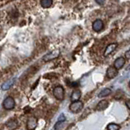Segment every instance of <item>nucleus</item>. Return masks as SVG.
Instances as JSON below:
<instances>
[{"label": "nucleus", "instance_id": "obj_1", "mask_svg": "<svg viewBox=\"0 0 130 130\" xmlns=\"http://www.w3.org/2000/svg\"><path fill=\"white\" fill-rule=\"evenodd\" d=\"M83 108H84V103L83 102H81L80 100H77V101L72 102L69 106L70 110L74 114H77L80 112V111L83 110Z\"/></svg>", "mask_w": 130, "mask_h": 130}, {"label": "nucleus", "instance_id": "obj_2", "mask_svg": "<svg viewBox=\"0 0 130 130\" xmlns=\"http://www.w3.org/2000/svg\"><path fill=\"white\" fill-rule=\"evenodd\" d=\"M53 96L56 99L59 100V101H62L63 99L65 98V90H64V88L61 85H57L53 88Z\"/></svg>", "mask_w": 130, "mask_h": 130}, {"label": "nucleus", "instance_id": "obj_3", "mask_svg": "<svg viewBox=\"0 0 130 130\" xmlns=\"http://www.w3.org/2000/svg\"><path fill=\"white\" fill-rule=\"evenodd\" d=\"M15 106H16V102L12 96H7L3 102V107L7 110L14 109Z\"/></svg>", "mask_w": 130, "mask_h": 130}, {"label": "nucleus", "instance_id": "obj_4", "mask_svg": "<svg viewBox=\"0 0 130 130\" xmlns=\"http://www.w3.org/2000/svg\"><path fill=\"white\" fill-rule=\"evenodd\" d=\"M61 54V51L60 49H55L53 51L50 52L49 53H47L46 55H44L43 57V60L44 61H49L52 60H54V59L57 58Z\"/></svg>", "mask_w": 130, "mask_h": 130}, {"label": "nucleus", "instance_id": "obj_5", "mask_svg": "<svg viewBox=\"0 0 130 130\" xmlns=\"http://www.w3.org/2000/svg\"><path fill=\"white\" fill-rule=\"evenodd\" d=\"M37 126H38V119L34 116L29 117L26 122V128L29 130H34L37 128Z\"/></svg>", "mask_w": 130, "mask_h": 130}, {"label": "nucleus", "instance_id": "obj_6", "mask_svg": "<svg viewBox=\"0 0 130 130\" xmlns=\"http://www.w3.org/2000/svg\"><path fill=\"white\" fill-rule=\"evenodd\" d=\"M118 75V70L115 67V66H109L108 68L106 70V78L111 79H114Z\"/></svg>", "mask_w": 130, "mask_h": 130}, {"label": "nucleus", "instance_id": "obj_7", "mask_svg": "<svg viewBox=\"0 0 130 130\" xmlns=\"http://www.w3.org/2000/svg\"><path fill=\"white\" fill-rule=\"evenodd\" d=\"M92 27L95 32H100L104 27V23L101 19H96L92 22Z\"/></svg>", "mask_w": 130, "mask_h": 130}, {"label": "nucleus", "instance_id": "obj_8", "mask_svg": "<svg viewBox=\"0 0 130 130\" xmlns=\"http://www.w3.org/2000/svg\"><path fill=\"white\" fill-rule=\"evenodd\" d=\"M125 62H126V59L123 57H120L115 61L113 66H115V67L119 70L124 67V66L125 65Z\"/></svg>", "mask_w": 130, "mask_h": 130}, {"label": "nucleus", "instance_id": "obj_9", "mask_svg": "<svg viewBox=\"0 0 130 130\" xmlns=\"http://www.w3.org/2000/svg\"><path fill=\"white\" fill-rule=\"evenodd\" d=\"M117 45L118 44L116 43H110L109 45H107L105 52H104V57H108L109 55L112 53L116 49Z\"/></svg>", "mask_w": 130, "mask_h": 130}, {"label": "nucleus", "instance_id": "obj_10", "mask_svg": "<svg viewBox=\"0 0 130 130\" xmlns=\"http://www.w3.org/2000/svg\"><path fill=\"white\" fill-rule=\"evenodd\" d=\"M108 106H109V102H107L106 100H102V101H100L98 103L96 110L98 111H102L104 110H106L107 107H108Z\"/></svg>", "mask_w": 130, "mask_h": 130}, {"label": "nucleus", "instance_id": "obj_11", "mask_svg": "<svg viewBox=\"0 0 130 130\" xmlns=\"http://www.w3.org/2000/svg\"><path fill=\"white\" fill-rule=\"evenodd\" d=\"M15 83V79H8L7 80L6 82H4L1 86V89L3 91H7L8 89H10L12 87V85Z\"/></svg>", "mask_w": 130, "mask_h": 130}, {"label": "nucleus", "instance_id": "obj_12", "mask_svg": "<svg viewBox=\"0 0 130 130\" xmlns=\"http://www.w3.org/2000/svg\"><path fill=\"white\" fill-rule=\"evenodd\" d=\"M110 93H111V89L110 88H103L102 90L99 92L98 98H106V96H108L109 95H110Z\"/></svg>", "mask_w": 130, "mask_h": 130}, {"label": "nucleus", "instance_id": "obj_13", "mask_svg": "<svg viewBox=\"0 0 130 130\" xmlns=\"http://www.w3.org/2000/svg\"><path fill=\"white\" fill-rule=\"evenodd\" d=\"M80 98H81V92H80V90H75L71 93V95H70V100H71V102L79 100Z\"/></svg>", "mask_w": 130, "mask_h": 130}, {"label": "nucleus", "instance_id": "obj_14", "mask_svg": "<svg viewBox=\"0 0 130 130\" xmlns=\"http://www.w3.org/2000/svg\"><path fill=\"white\" fill-rule=\"evenodd\" d=\"M53 3V0H41L40 1V5L43 8H49L52 7Z\"/></svg>", "mask_w": 130, "mask_h": 130}, {"label": "nucleus", "instance_id": "obj_15", "mask_svg": "<svg viewBox=\"0 0 130 130\" xmlns=\"http://www.w3.org/2000/svg\"><path fill=\"white\" fill-rule=\"evenodd\" d=\"M6 126L10 129H16L18 126L17 121L16 120H10L7 121V123L6 124Z\"/></svg>", "mask_w": 130, "mask_h": 130}, {"label": "nucleus", "instance_id": "obj_16", "mask_svg": "<svg viewBox=\"0 0 130 130\" xmlns=\"http://www.w3.org/2000/svg\"><path fill=\"white\" fill-rule=\"evenodd\" d=\"M106 129L108 130H119L120 129V126L116 123H110L106 126Z\"/></svg>", "mask_w": 130, "mask_h": 130}, {"label": "nucleus", "instance_id": "obj_17", "mask_svg": "<svg viewBox=\"0 0 130 130\" xmlns=\"http://www.w3.org/2000/svg\"><path fill=\"white\" fill-rule=\"evenodd\" d=\"M66 120V117L65 116V115L64 114H61L60 115V116L58 117V121H60V122H62V123H64V122Z\"/></svg>", "mask_w": 130, "mask_h": 130}, {"label": "nucleus", "instance_id": "obj_18", "mask_svg": "<svg viewBox=\"0 0 130 130\" xmlns=\"http://www.w3.org/2000/svg\"><path fill=\"white\" fill-rule=\"evenodd\" d=\"M124 55H125V59L127 61H129L130 60V50H127L125 52V53H124Z\"/></svg>", "mask_w": 130, "mask_h": 130}, {"label": "nucleus", "instance_id": "obj_19", "mask_svg": "<svg viewBox=\"0 0 130 130\" xmlns=\"http://www.w3.org/2000/svg\"><path fill=\"white\" fill-rule=\"evenodd\" d=\"M95 1L96 2V3H98V4L102 5V4H104V3H105L106 0H95Z\"/></svg>", "mask_w": 130, "mask_h": 130}, {"label": "nucleus", "instance_id": "obj_20", "mask_svg": "<svg viewBox=\"0 0 130 130\" xmlns=\"http://www.w3.org/2000/svg\"><path fill=\"white\" fill-rule=\"evenodd\" d=\"M126 103V106H127V107H128V109H130V105H129V101H127L125 102Z\"/></svg>", "mask_w": 130, "mask_h": 130}]
</instances>
